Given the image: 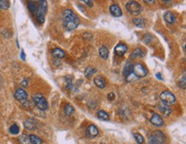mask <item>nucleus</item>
Wrapping results in <instances>:
<instances>
[{"label": "nucleus", "instance_id": "1", "mask_svg": "<svg viewBox=\"0 0 186 144\" xmlns=\"http://www.w3.org/2000/svg\"><path fill=\"white\" fill-rule=\"evenodd\" d=\"M63 24L65 29L68 31L75 30L80 25V20L77 16L71 10H65L62 16Z\"/></svg>", "mask_w": 186, "mask_h": 144}, {"label": "nucleus", "instance_id": "2", "mask_svg": "<svg viewBox=\"0 0 186 144\" xmlns=\"http://www.w3.org/2000/svg\"><path fill=\"white\" fill-rule=\"evenodd\" d=\"M33 102L37 106V108L41 111H46L48 109V103L46 98L39 93L33 95Z\"/></svg>", "mask_w": 186, "mask_h": 144}, {"label": "nucleus", "instance_id": "3", "mask_svg": "<svg viewBox=\"0 0 186 144\" xmlns=\"http://www.w3.org/2000/svg\"><path fill=\"white\" fill-rule=\"evenodd\" d=\"M125 8L128 12L132 16H138L142 11V7L137 1H129L125 5Z\"/></svg>", "mask_w": 186, "mask_h": 144}, {"label": "nucleus", "instance_id": "4", "mask_svg": "<svg viewBox=\"0 0 186 144\" xmlns=\"http://www.w3.org/2000/svg\"><path fill=\"white\" fill-rule=\"evenodd\" d=\"M166 141V136L160 130H155L151 134L148 144H164Z\"/></svg>", "mask_w": 186, "mask_h": 144}, {"label": "nucleus", "instance_id": "5", "mask_svg": "<svg viewBox=\"0 0 186 144\" xmlns=\"http://www.w3.org/2000/svg\"><path fill=\"white\" fill-rule=\"evenodd\" d=\"M133 75L137 77V78H140V77H144L147 75V70L145 68L144 65L141 64V63H136L133 64Z\"/></svg>", "mask_w": 186, "mask_h": 144}, {"label": "nucleus", "instance_id": "6", "mask_svg": "<svg viewBox=\"0 0 186 144\" xmlns=\"http://www.w3.org/2000/svg\"><path fill=\"white\" fill-rule=\"evenodd\" d=\"M160 98L163 101V103H166L167 105L168 104H173V103H175V101H176L175 95L172 92L168 91V90L163 91V92L161 93L160 95Z\"/></svg>", "mask_w": 186, "mask_h": 144}, {"label": "nucleus", "instance_id": "7", "mask_svg": "<svg viewBox=\"0 0 186 144\" xmlns=\"http://www.w3.org/2000/svg\"><path fill=\"white\" fill-rule=\"evenodd\" d=\"M14 97L19 101H25L28 99V93L24 89L18 88L14 93Z\"/></svg>", "mask_w": 186, "mask_h": 144}, {"label": "nucleus", "instance_id": "8", "mask_svg": "<svg viewBox=\"0 0 186 144\" xmlns=\"http://www.w3.org/2000/svg\"><path fill=\"white\" fill-rule=\"evenodd\" d=\"M150 122H151V123H152L153 125H155V126H156V127H161V126L164 125V121H163V119H162L161 117H160L159 114H157V113H155V114L151 117Z\"/></svg>", "mask_w": 186, "mask_h": 144}, {"label": "nucleus", "instance_id": "9", "mask_svg": "<svg viewBox=\"0 0 186 144\" xmlns=\"http://www.w3.org/2000/svg\"><path fill=\"white\" fill-rule=\"evenodd\" d=\"M128 51V46L125 45V44H123V43H119L116 46H115V49H114V51L115 53L118 55V57H121L123 55H124Z\"/></svg>", "mask_w": 186, "mask_h": 144}, {"label": "nucleus", "instance_id": "10", "mask_svg": "<svg viewBox=\"0 0 186 144\" xmlns=\"http://www.w3.org/2000/svg\"><path fill=\"white\" fill-rule=\"evenodd\" d=\"M110 10V12L111 14L115 16V17H120L122 15H123V12H122V10L120 9V7L117 5V4H112L109 8Z\"/></svg>", "mask_w": 186, "mask_h": 144}, {"label": "nucleus", "instance_id": "11", "mask_svg": "<svg viewBox=\"0 0 186 144\" xmlns=\"http://www.w3.org/2000/svg\"><path fill=\"white\" fill-rule=\"evenodd\" d=\"M159 110H160V113H162V115L165 116V117H168L172 113L171 107L166 103H161L159 106Z\"/></svg>", "mask_w": 186, "mask_h": 144}, {"label": "nucleus", "instance_id": "12", "mask_svg": "<svg viewBox=\"0 0 186 144\" xmlns=\"http://www.w3.org/2000/svg\"><path fill=\"white\" fill-rule=\"evenodd\" d=\"M86 134L87 135L89 136V137H95L97 136L99 134V130L97 129V127L94 124H90L87 128V130H86Z\"/></svg>", "mask_w": 186, "mask_h": 144}, {"label": "nucleus", "instance_id": "13", "mask_svg": "<svg viewBox=\"0 0 186 144\" xmlns=\"http://www.w3.org/2000/svg\"><path fill=\"white\" fill-rule=\"evenodd\" d=\"M163 17H164V20L166 21L167 23H169V24H173L175 22V20H176L175 15L172 12H171V11H167L164 14Z\"/></svg>", "mask_w": 186, "mask_h": 144}, {"label": "nucleus", "instance_id": "14", "mask_svg": "<svg viewBox=\"0 0 186 144\" xmlns=\"http://www.w3.org/2000/svg\"><path fill=\"white\" fill-rule=\"evenodd\" d=\"M24 127L29 130H34L36 129V123H35V120L33 119V118H29V119H27L25 122H24Z\"/></svg>", "mask_w": 186, "mask_h": 144}, {"label": "nucleus", "instance_id": "15", "mask_svg": "<svg viewBox=\"0 0 186 144\" xmlns=\"http://www.w3.org/2000/svg\"><path fill=\"white\" fill-rule=\"evenodd\" d=\"M52 55L57 59H61L65 57V52L60 48H55L52 51Z\"/></svg>", "mask_w": 186, "mask_h": 144}, {"label": "nucleus", "instance_id": "16", "mask_svg": "<svg viewBox=\"0 0 186 144\" xmlns=\"http://www.w3.org/2000/svg\"><path fill=\"white\" fill-rule=\"evenodd\" d=\"M28 6H29V10L33 15H37L38 14V12H39V5L35 2L29 1Z\"/></svg>", "mask_w": 186, "mask_h": 144}, {"label": "nucleus", "instance_id": "17", "mask_svg": "<svg viewBox=\"0 0 186 144\" xmlns=\"http://www.w3.org/2000/svg\"><path fill=\"white\" fill-rule=\"evenodd\" d=\"M94 84L99 88H105V87H106V81H105V79L102 77V76H96L94 79Z\"/></svg>", "mask_w": 186, "mask_h": 144}, {"label": "nucleus", "instance_id": "18", "mask_svg": "<svg viewBox=\"0 0 186 144\" xmlns=\"http://www.w3.org/2000/svg\"><path fill=\"white\" fill-rule=\"evenodd\" d=\"M99 54L103 59H107L108 57H109V50H108V48H107L105 46H101L99 49Z\"/></svg>", "mask_w": 186, "mask_h": 144}, {"label": "nucleus", "instance_id": "19", "mask_svg": "<svg viewBox=\"0 0 186 144\" xmlns=\"http://www.w3.org/2000/svg\"><path fill=\"white\" fill-rule=\"evenodd\" d=\"M144 56V51H142V49L141 48H136L134 51L131 53L130 58H142Z\"/></svg>", "mask_w": 186, "mask_h": 144}, {"label": "nucleus", "instance_id": "20", "mask_svg": "<svg viewBox=\"0 0 186 144\" xmlns=\"http://www.w3.org/2000/svg\"><path fill=\"white\" fill-rule=\"evenodd\" d=\"M132 71H133V64H130V63H127L124 69H123V75L127 77L128 76H129L130 74H132Z\"/></svg>", "mask_w": 186, "mask_h": 144}, {"label": "nucleus", "instance_id": "21", "mask_svg": "<svg viewBox=\"0 0 186 144\" xmlns=\"http://www.w3.org/2000/svg\"><path fill=\"white\" fill-rule=\"evenodd\" d=\"M133 23L138 28H143L145 26L146 21L143 18H135L133 19Z\"/></svg>", "mask_w": 186, "mask_h": 144}, {"label": "nucleus", "instance_id": "22", "mask_svg": "<svg viewBox=\"0 0 186 144\" xmlns=\"http://www.w3.org/2000/svg\"><path fill=\"white\" fill-rule=\"evenodd\" d=\"M29 136V142L31 144L42 143V140H41L39 137H38V136H36V135H30Z\"/></svg>", "mask_w": 186, "mask_h": 144}, {"label": "nucleus", "instance_id": "23", "mask_svg": "<svg viewBox=\"0 0 186 144\" xmlns=\"http://www.w3.org/2000/svg\"><path fill=\"white\" fill-rule=\"evenodd\" d=\"M74 113H75V108H74V106H72L71 105L67 104V105L64 106V113H65V115H67V116H71Z\"/></svg>", "mask_w": 186, "mask_h": 144}, {"label": "nucleus", "instance_id": "24", "mask_svg": "<svg viewBox=\"0 0 186 144\" xmlns=\"http://www.w3.org/2000/svg\"><path fill=\"white\" fill-rule=\"evenodd\" d=\"M98 118H100L101 120H104V121H107L109 120V118H110V117H109V114H108L107 112H105V111H103V110H101V111H99L98 112Z\"/></svg>", "mask_w": 186, "mask_h": 144}, {"label": "nucleus", "instance_id": "25", "mask_svg": "<svg viewBox=\"0 0 186 144\" xmlns=\"http://www.w3.org/2000/svg\"><path fill=\"white\" fill-rule=\"evenodd\" d=\"M95 72H96V69L92 68V67H88V68L85 70V73H84V74H85V76H86L88 79H90Z\"/></svg>", "mask_w": 186, "mask_h": 144}, {"label": "nucleus", "instance_id": "26", "mask_svg": "<svg viewBox=\"0 0 186 144\" xmlns=\"http://www.w3.org/2000/svg\"><path fill=\"white\" fill-rule=\"evenodd\" d=\"M19 142L21 144H29V136L27 135H21L19 136Z\"/></svg>", "mask_w": 186, "mask_h": 144}, {"label": "nucleus", "instance_id": "27", "mask_svg": "<svg viewBox=\"0 0 186 144\" xmlns=\"http://www.w3.org/2000/svg\"><path fill=\"white\" fill-rule=\"evenodd\" d=\"M19 126H18L16 123H14V124H12V125L10 126V132L12 134V135H17V134L19 133Z\"/></svg>", "mask_w": 186, "mask_h": 144}, {"label": "nucleus", "instance_id": "28", "mask_svg": "<svg viewBox=\"0 0 186 144\" xmlns=\"http://www.w3.org/2000/svg\"><path fill=\"white\" fill-rule=\"evenodd\" d=\"M133 136L135 137L136 141L138 144H142L144 143V137L139 133H134L133 134Z\"/></svg>", "mask_w": 186, "mask_h": 144}, {"label": "nucleus", "instance_id": "29", "mask_svg": "<svg viewBox=\"0 0 186 144\" xmlns=\"http://www.w3.org/2000/svg\"><path fill=\"white\" fill-rule=\"evenodd\" d=\"M186 74L185 72L184 73V75H183V77L179 80V82H178V86L181 88H184V89H185L186 88Z\"/></svg>", "mask_w": 186, "mask_h": 144}, {"label": "nucleus", "instance_id": "30", "mask_svg": "<svg viewBox=\"0 0 186 144\" xmlns=\"http://www.w3.org/2000/svg\"><path fill=\"white\" fill-rule=\"evenodd\" d=\"M10 7V2L7 0H1L0 1V9L1 10H7Z\"/></svg>", "mask_w": 186, "mask_h": 144}, {"label": "nucleus", "instance_id": "31", "mask_svg": "<svg viewBox=\"0 0 186 144\" xmlns=\"http://www.w3.org/2000/svg\"><path fill=\"white\" fill-rule=\"evenodd\" d=\"M36 19H37V21L39 23H40V24L44 23V21H45V15H43V14H38L36 16Z\"/></svg>", "mask_w": 186, "mask_h": 144}, {"label": "nucleus", "instance_id": "32", "mask_svg": "<svg viewBox=\"0 0 186 144\" xmlns=\"http://www.w3.org/2000/svg\"><path fill=\"white\" fill-rule=\"evenodd\" d=\"M66 88H67V89L69 90V91H73L74 90V85H73V83H72L70 79L67 80V86H66Z\"/></svg>", "mask_w": 186, "mask_h": 144}, {"label": "nucleus", "instance_id": "33", "mask_svg": "<svg viewBox=\"0 0 186 144\" xmlns=\"http://www.w3.org/2000/svg\"><path fill=\"white\" fill-rule=\"evenodd\" d=\"M107 97L109 101H113V100H114V98H115V94H114V93L113 92H111L107 95Z\"/></svg>", "mask_w": 186, "mask_h": 144}, {"label": "nucleus", "instance_id": "34", "mask_svg": "<svg viewBox=\"0 0 186 144\" xmlns=\"http://www.w3.org/2000/svg\"><path fill=\"white\" fill-rule=\"evenodd\" d=\"M28 84H29V80H28V78H25L21 83V86H23V87H28Z\"/></svg>", "mask_w": 186, "mask_h": 144}, {"label": "nucleus", "instance_id": "35", "mask_svg": "<svg viewBox=\"0 0 186 144\" xmlns=\"http://www.w3.org/2000/svg\"><path fill=\"white\" fill-rule=\"evenodd\" d=\"M88 6H89V7H93V5H94V2L93 1H88V0H84L83 1Z\"/></svg>", "mask_w": 186, "mask_h": 144}, {"label": "nucleus", "instance_id": "36", "mask_svg": "<svg viewBox=\"0 0 186 144\" xmlns=\"http://www.w3.org/2000/svg\"><path fill=\"white\" fill-rule=\"evenodd\" d=\"M21 58L23 60H25V58H26V55H25V53H24V51H23V50H21Z\"/></svg>", "mask_w": 186, "mask_h": 144}, {"label": "nucleus", "instance_id": "37", "mask_svg": "<svg viewBox=\"0 0 186 144\" xmlns=\"http://www.w3.org/2000/svg\"><path fill=\"white\" fill-rule=\"evenodd\" d=\"M155 76H156L157 78L159 79V80H163V78H162V76L160 74V73H157L156 75H155Z\"/></svg>", "mask_w": 186, "mask_h": 144}, {"label": "nucleus", "instance_id": "38", "mask_svg": "<svg viewBox=\"0 0 186 144\" xmlns=\"http://www.w3.org/2000/svg\"><path fill=\"white\" fill-rule=\"evenodd\" d=\"M143 2H144V3H146V4H153V3H155V0H152V1H147V0H144Z\"/></svg>", "mask_w": 186, "mask_h": 144}]
</instances>
